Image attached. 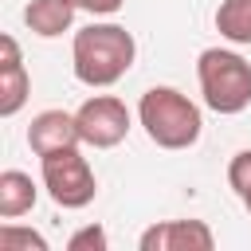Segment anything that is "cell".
<instances>
[{
  "label": "cell",
  "mask_w": 251,
  "mask_h": 251,
  "mask_svg": "<svg viewBox=\"0 0 251 251\" xmlns=\"http://www.w3.org/2000/svg\"><path fill=\"white\" fill-rule=\"evenodd\" d=\"M196 78L204 106L216 114H243L251 106V63L239 51L208 47L196 59Z\"/></svg>",
  "instance_id": "obj_3"
},
{
  "label": "cell",
  "mask_w": 251,
  "mask_h": 251,
  "mask_svg": "<svg viewBox=\"0 0 251 251\" xmlns=\"http://www.w3.org/2000/svg\"><path fill=\"white\" fill-rule=\"evenodd\" d=\"M106 247H110V235L98 224H86L67 239V251H106Z\"/></svg>",
  "instance_id": "obj_14"
},
{
  "label": "cell",
  "mask_w": 251,
  "mask_h": 251,
  "mask_svg": "<svg viewBox=\"0 0 251 251\" xmlns=\"http://www.w3.org/2000/svg\"><path fill=\"white\" fill-rule=\"evenodd\" d=\"M141 251H212L216 235L204 220H161L141 231Z\"/></svg>",
  "instance_id": "obj_6"
},
{
  "label": "cell",
  "mask_w": 251,
  "mask_h": 251,
  "mask_svg": "<svg viewBox=\"0 0 251 251\" xmlns=\"http://www.w3.org/2000/svg\"><path fill=\"white\" fill-rule=\"evenodd\" d=\"M247 212H251V200H247Z\"/></svg>",
  "instance_id": "obj_16"
},
{
  "label": "cell",
  "mask_w": 251,
  "mask_h": 251,
  "mask_svg": "<svg viewBox=\"0 0 251 251\" xmlns=\"http://www.w3.org/2000/svg\"><path fill=\"white\" fill-rule=\"evenodd\" d=\"M137 59V43L122 24H86L75 31L71 67L82 86H114Z\"/></svg>",
  "instance_id": "obj_1"
},
{
  "label": "cell",
  "mask_w": 251,
  "mask_h": 251,
  "mask_svg": "<svg viewBox=\"0 0 251 251\" xmlns=\"http://www.w3.org/2000/svg\"><path fill=\"white\" fill-rule=\"evenodd\" d=\"M27 145H31L35 157H47L55 149L82 145V133H78L75 114H67V110H43V114H35L31 126H27Z\"/></svg>",
  "instance_id": "obj_8"
},
{
  "label": "cell",
  "mask_w": 251,
  "mask_h": 251,
  "mask_svg": "<svg viewBox=\"0 0 251 251\" xmlns=\"http://www.w3.org/2000/svg\"><path fill=\"white\" fill-rule=\"evenodd\" d=\"M27 94H31V75L24 67L20 43L12 35H0V114L4 118L20 114V106L27 102Z\"/></svg>",
  "instance_id": "obj_7"
},
{
  "label": "cell",
  "mask_w": 251,
  "mask_h": 251,
  "mask_svg": "<svg viewBox=\"0 0 251 251\" xmlns=\"http://www.w3.org/2000/svg\"><path fill=\"white\" fill-rule=\"evenodd\" d=\"M122 4H126V0H75V8H82V12H90V16H114Z\"/></svg>",
  "instance_id": "obj_15"
},
{
  "label": "cell",
  "mask_w": 251,
  "mask_h": 251,
  "mask_svg": "<svg viewBox=\"0 0 251 251\" xmlns=\"http://www.w3.org/2000/svg\"><path fill=\"white\" fill-rule=\"evenodd\" d=\"M35 200H39V188H35V180L27 173H20V169L0 173V216L4 220H16V216L31 212Z\"/></svg>",
  "instance_id": "obj_10"
},
{
  "label": "cell",
  "mask_w": 251,
  "mask_h": 251,
  "mask_svg": "<svg viewBox=\"0 0 251 251\" xmlns=\"http://www.w3.org/2000/svg\"><path fill=\"white\" fill-rule=\"evenodd\" d=\"M75 0H31L24 8V24L39 35V39H55L63 31H71L75 24Z\"/></svg>",
  "instance_id": "obj_9"
},
{
  "label": "cell",
  "mask_w": 251,
  "mask_h": 251,
  "mask_svg": "<svg viewBox=\"0 0 251 251\" xmlns=\"http://www.w3.org/2000/svg\"><path fill=\"white\" fill-rule=\"evenodd\" d=\"M227 184L235 188V196L247 204L251 200V149H239L227 165Z\"/></svg>",
  "instance_id": "obj_13"
},
{
  "label": "cell",
  "mask_w": 251,
  "mask_h": 251,
  "mask_svg": "<svg viewBox=\"0 0 251 251\" xmlns=\"http://www.w3.org/2000/svg\"><path fill=\"white\" fill-rule=\"evenodd\" d=\"M216 31L227 43L247 47L251 43V0H220V8H216Z\"/></svg>",
  "instance_id": "obj_11"
},
{
  "label": "cell",
  "mask_w": 251,
  "mask_h": 251,
  "mask_svg": "<svg viewBox=\"0 0 251 251\" xmlns=\"http://www.w3.org/2000/svg\"><path fill=\"white\" fill-rule=\"evenodd\" d=\"M137 122L145 137L161 149H188L200 141V129H204L200 106L176 86H149L137 102Z\"/></svg>",
  "instance_id": "obj_2"
},
{
  "label": "cell",
  "mask_w": 251,
  "mask_h": 251,
  "mask_svg": "<svg viewBox=\"0 0 251 251\" xmlns=\"http://www.w3.org/2000/svg\"><path fill=\"white\" fill-rule=\"evenodd\" d=\"M75 122H78V133H82V145H94V149H114L126 141L129 133V110L122 98L114 94H94L86 98L78 110H75Z\"/></svg>",
  "instance_id": "obj_5"
},
{
  "label": "cell",
  "mask_w": 251,
  "mask_h": 251,
  "mask_svg": "<svg viewBox=\"0 0 251 251\" xmlns=\"http://www.w3.org/2000/svg\"><path fill=\"white\" fill-rule=\"evenodd\" d=\"M39 173H43V188L59 208H86L98 196V180L90 161L78 153V145L71 149H55L47 157H39Z\"/></svg>",
  "instance_id": "obj_4"
},
{
  "label": "cell",
  "mask_w": 251,
  "mask_h": 251,
  "mask_svg": "<svg viewBox=\"0 0 251 251\" xmlns=\"http://www.w3.org/2000/svg\"><path fill=\"white\" fill-rule=\"evenodd\" d=\"M0 251H47V239L31 227H16V224H4L0 227Z\"/></svg>",
  "instance_id": "obj_12"
}]
</instances>
